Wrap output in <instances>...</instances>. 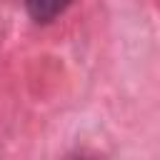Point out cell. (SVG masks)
Listing matches in <instances>:
<instances>
[{
  "label": "cell",
  "mask_w": 160,
  "mask_h": 160,
  "mask_svg": "<svg viewBox=\"0 0 160 160\" xmlns=\"http://www.w3.org/2000/svg\"><path fill=\"white\" fill-rule=\"evenodd\" d=\"M72 0H25V10L35 22H52L68 10Z\"/></svg>",
  "instance_id": "cell-1"
}]
</instances>
